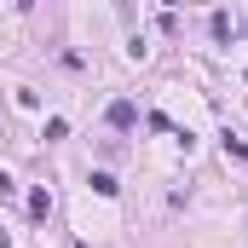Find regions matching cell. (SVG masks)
<instances>
[{
	"label": "cell",
	"mask_w": 248,
	"mask_h": 248,
	"mask_svg": "<svg viewBox=\"0 0 248 248\" xmlns=\"http://www.w3.org/2000/svg\"><path fill=\"white\" fill-rule=\"evenodd\" d=\"M104 122L116 127V133H127V127L139 122V110H133V98H116V104H110V110H104Z\"/></svg>",
	"instance_id": "1"
},
{
	"label": "cell",
	"mask_w": 248,
	"mask_h": 248,
	"mask_svg": "<svg viewBox=\"0 0 248 248\" xmlns=\"http://www.w3.org/2000/svg\"><path fill=\"white\" fill-rule=\"evenodd\" d=\"M208 29H214V41H231V29H237V23H231V12H214V17H208Z\"/></svg>",
	"instance_id": "2"
},
{
	"label": "cell",
	"mask_w": 248,
	"mask_h": 248,
	"mask_svg": "<svg viewBox=\"0 0 248 248\" xmlns=\"http://www.w3.org/2000/svg\"><path fill=\"white\" fill-rule=\"evenodd\" d=\"M29 214H35V219H46V214H52V196H46V190H35V196H29Z\"/></svg>",
	"instance_id": "3"
},
{
	"label": "cell",
	"mask_w": 248,
	"mask_h": 248,
	"mask_svg": "<svg viewBox=\"0 0 248 248\" xmlns=\"http://www.w3.org/2000/svg\"><path fill=\"white\" fill-rule=\"evenodd\" d=\"M0 248H12V237H6V231H0Z\"/></svg>",
	"instance_id": "6"
},
{
	"label": "cell",
	"mask_w": 248,
	"mask_h": 248,
	"mask_svg": "<svg viewBox=\"0 0 248 248\" xmlns=\"http://www.w3.org/2000/svg\"><path fill=\"white\" fill-rule=\"evenodd\" d=\"M93 190H98V196H116L122 185H116V173H93Z\"/></svg>",
	"instance_id": "4"
},
{
	"label": "cell",
	"mask_w": 248,
	"mask_h": 248,
	"mask_svg": "<svg viewBox=\"0 0 248 248\" xmlns=\"http://www.w3.org/2000/svg\"><path fill=\"white\" fill-rule=\"evenodd\" d=\"M12 190H17V185H12V173L0 168V196H12Z\"/></svg>",
	"instance_id": "5"
}]
</instances>
